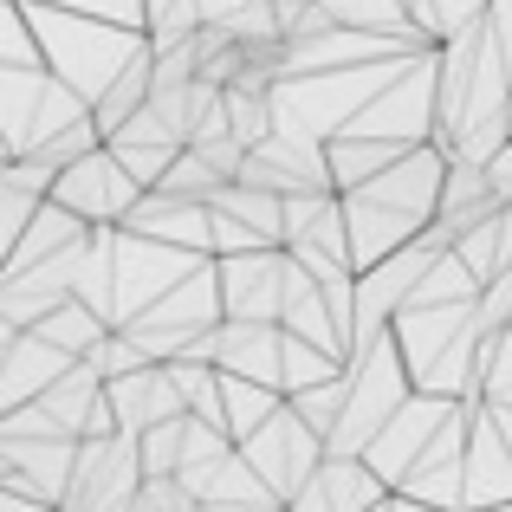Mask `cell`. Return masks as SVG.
Listing matches in <instances>:
<instances>
[{
	"label": "cell",
	"mask_w": 512,
	"mask_h": 512,
	"mask_svg": "<svg viewBox=\"0 0 512 512\" xmlns=\"http://www.w3.org/2000/svg\"><path fill=\"white\" fill-rule=\"evenodd\" d=\"M26 13H33V26H39L46 65L91 104L150 52V33H143V26H117V20L72 13V7H46V0H26Z\"/></svg>",
	"instance_id": "obj_1"
},
{
	"label": "cell",
	"mask_w": 512,
	"mask_h": 512,
	"mask_svg": "<svg viewBox=\"0 0 512 512\" xmlns=\"http://www.w3.org/2000/svg\"><path fill=\"white\" fill-rule=\"evenodd\" d=\"M409 396H415V376H409V363H402L396 338L363 344L357 357H350V402H344L338 435H331V454H363Z\"/></svg>",
	"instance_id": "obj_2"
},
{
	"label": "cell",
	"mask_w": 512,
	"mask_h": 512,
	"mask_svg": "<svg viewBox=\"0 0 512 512\" xmlns=\"http://www.w3.org/2000/svg\"><path fill=\"white\" fill-rule=\"evenodd\" d=\"M240 454H247L253 467H260V480L279 493V500H292V493L305 487V480L325 467V454H331V441L318 435L312 422H305L292 402H279L273 415H266L260 428H253L247 441H240Z\"/></svg>",
	"instance_id": "obj_3"
},
{
	"label": "cell",
	"mask_w": 512,
	"mask_h": 512,
	"mask_svg": "<svg viewBox=\"0 0 512 512\" xmlns=\"http://www.w3.org/2000/svg\"><path fill=\"white\" fill-rule=\"evenodd\" d=\"M52 201H65V208H72L78 221H91V227H124L130 208L143 201V182L130 175V163L111 150V143H98V150L78 156L72 169H59Z\"/></svg>",
	"instance_id": "obj_4"
},
{
	"label": "cell",
	"mask_w": 512,
	"mask_h": 512,
	"mask_svg": "<svg viewBox=\"0 0 512 512\" xmlns=\"http://www.w3.org/2000/svg\"><path fill=\"white\" fill-rule=\"evenodd\" d=\"M214 266H221V305H227V318H260V325H279V312H286V279H292V253L286 247L214 253Z\"/></svg>",
	"instance_id": "obj_5"
},
{
	"label": "cell",
	"mask_w": 512,
	"mask_h": 512,
	"mask_svg": "<svg viewBox=\"0 0 512 512\" xmlns=\"http://www.w3.org/2000/svg\"><path fill=\"white\" fill-rule=\"evenodd\" d=\"M253 247H286V195L260 182L214 188V253H253Z\"/></svg>",
	"instance_id": "obj_6"
},
{
	"label": "cell",
	"mask_w": 512,
	"mask_h": 512,
	"mask_svg": "<svg viewBox=\"0 0 512 512\" xmlns=\"http://www.w3.org/2000/svg\"><path fill=\"white\" fill-rule=\"evenodd\" d=\"M454 409H461L454 396H435V389H415V396L402 402L396 415H389V428H383V435H376L370 448H363V461H370L376 474L389 480V487H402V480H409V467L422 461V448L441 435V428H448V415H454Z\"/></svg>",
	"instance_id": "obj_7"
},
{
	"label": "cell",
	"mask_w": 512,
	"mask_h": 512,
	"mask_svg": "<svg viewBox=\"0 0 512 512\" xmlns=\"http://www.w3.org/2000/svg\"><path fill=\"white\" fill-rule=\"evenodd\" d=\"M78 448L85 441L72 435H7V461H0V487L13 493H33V500L46 506H65V493H72L78 480Z\"/></svg>",
	"instance_id": "obj_8"
},
{
	"label": "cell",
	"mask_w": 512,
	"mask_h": 512,
	"mask_svg": "<svg viewBox=\"0 0 512 512\" xmlns=\"http://www.w3.org/2000/svg\"><path fill=\"white\" fill-rule=\"evenodd\" d=\"M130 234L169 240V247L188 253H214V201L201 195H175V188H143V201L130 208Z\"/></svg>",
	"instance_id": "obj_9"
},
{
	"label": "cell",
	"mask_w": 512,
	"mask_h": 512,
	"mask_svg": "<svg viewBox=\"0 0 512 512\" xmlns=\"http://www.w3.org/2000/svg\"><path fill=\"white\" fill-rule=\"evenodd\" d=\"M111 409H117V428H124V435H150L156 422L188 415V402H182V383H175L169 363H143V370H130V376L111 383Z\"/></svg>",
	"instance_id": "obj_10"
},
{
	"label": "cell",
	"mask_w": 512,
	"mask_h": 512,
	"mask_svg": "<svg viewBox=\"0 0 512 512\" xmlns=\"http://www.w3.org/2000/svg\"><path fill=\"white\" fill-rule=\"evenodd\" d=\"M72 363H85V357L59 350L46 331H13V325H7V383H0V402H7V409L33 402L39 389H52L65 370H72Z\"/></svg>",
	"instance_id": "obj_11"
},
{
	"label": "cell",
	"mask_w": 512,
	"mask_h": 512,
	"mask_svg": "<svg viewBox=\"0 0 512 512\" xmlns=\"http://www.w3.org/2000/svg\"><path fill=\"white\" fill-rule=\"evenodd\" d=\"M325 150H331V182H338V195H350V188L376 182L389 163H402L415 143H389V137H363V130H338Z\"/></svg>",
	"instance_id": "obj_12"
},
{
	"label": "cell",
	"mask_w": 512,
	"mask_h": 512,
	"mask_svg": "<svg viewBox=\"0 0 512 512\" xmlns=\"http://www.w3.org/2000/svg\"><path fill=\"white\" fill-rule=\"evenodd\" d=\"M227 383H221V409H227V435L234 441H247L253 428L266 422V415L286 402V389H273V383H253V376H234V370H221Z\"/></svg>",
	"instance_id": "obj_13"
},
{
	"label": "cell",
	"mask_w": 512,
	"mask_h": 512,
	"mask_svg": "<svg viewBox=\"0 0 512 512\" xmlns=\"http://www.w3.org/2000/svg\"><path fill=\"white\" fill-rule=\"evenodd\" d=\"M325 7L338 13V26H357V33H409V39H422L415 20H409V0H325Z\"/></svg>",
	"instance_id": "obj_14"
},
{
	"label": "cell",
	"mask_w": 512,
	"mask_h": 512,
	"mask_svg": "<svg viewBox=\"0 0 512 512\" xmlns=\"http://www.w3.org/2000/svg\"><path fill=\"white\" fill-rule=\"evenodd\" d=\"M46 7L98 13V20H117V26H143V33H150V7H143V0H46Z\"/></svg>",
	"instance_id": "obj_15"
},
{
	"label": "cell",
	"mask_w": 512,
	"mask_h": 512,
	"mask_svg": "<svg viewBox=\"0 0 512 512\" xmlns=\"http://www.w3.org/2000/svg\"><path fill=\"white\" fill-rule=\"evenodd\" d=\"M487 26H493V39L506 46V65H512V0H493V7H487Z\"/></svg>",
	"instance_id": "obj_16"
},
{
	"label": "cell",
	"mask_w": 512,
	"mask_h": 512,
	"mask_svg": "<svg viewBox=\"0 0 512 512\" xmlns=\"http://www.w3.org/2000/svg\"><path fill=\"white\" fill-rule=\"evenodd\" d=\"M487 169H493V182H500V195L512 201V143H506V150H500V156H493V163H487Z\"/></svg>",
	"instance_id": "obj_17"
},
{
	"label": "cell",
	"mask_w": 512,
	"mask_h": 512,
	"mask_svg": "<svg viewBox=\"0 0 512 512\" xmlns=\"http://www.w3.org/2000/svg\"><path fill=\"white\" fill-rule=\"evenodd\" d=\"M376 512H441V506H428V500H409V493H389Z\"/></svg>",
	"instance_id": "obj_18"
},
{
	"label": "cell",
	"mask_w": 512,
	"mask_h": 512,
	"mask_svg": "<svg viewBox=\"0 0 512 512\" xmlns=\"http://www.w3.org/2000/svg\"><path fill=\"white\" fill-rule=\"evenodd\" d=\"M130 512H156V506H150V500H143V493H137V506H130Z\"/></svg>",
	"instance_id": "obj_19"
},
{
	"label": "cell",
	"mask_w": 512,
	"mask_h": 512,
	"mask_svg": "<svg viewBox=\"0 0 512 512\" xmlns=\"http://www.w3.org/2000/svg\"><path fill=\"white\" fill-rule=\"evenodd\" d=\"M493 512H512V500H506V506H493Z\"/></svg>",
	"instance_id": "obj_20"
}]
</instances>
